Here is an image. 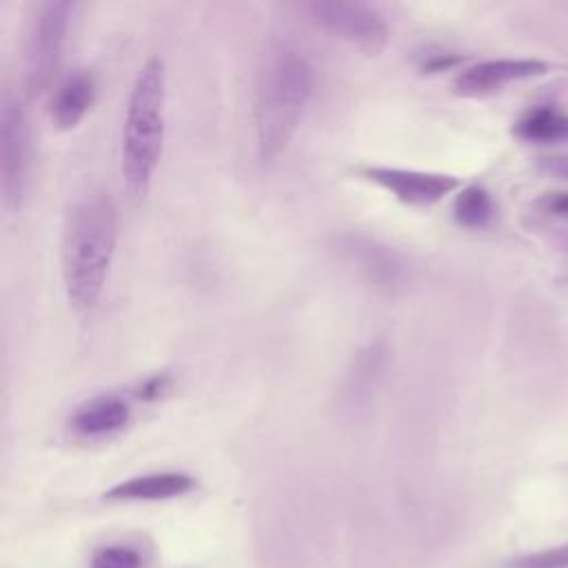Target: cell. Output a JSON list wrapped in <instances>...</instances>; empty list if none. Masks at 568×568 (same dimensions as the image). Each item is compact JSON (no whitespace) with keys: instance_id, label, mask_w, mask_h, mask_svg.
<instances>
[{"instance_id":"obj_8","label":"cell","mask_w":568,"mask_h":568,"mask_svg":"<svg viewBox=\"0 0 568 568\" xmlns=\"http://www.w3.org/2000/svg\"><path fill=\"white\" fill-rule=\"evenodd\" d=\"M548 73V62L535 58H495L470 64L455 78V91L462 95H488L504 87Z\"/></svg>"},{"instance_id":"obj_11","label":"cell","mask_w":568,"mask_h":568,"mask_svg":"<svg viewBox=\"0 0 568 568\" xmlns=\"http://www.w3.org/2000/svg\"><path fill=\"white\" fill-rule=\"evenodd\" d=\"M195 488V479L186 473H149L124 479L104 493L111 501H158L173 499Z\"/></svg>"},{"instance_id":"obj_1","label":"cell","mask_w":568,"mask_h":568,"mask_svg":"<svg viewBox=\"0 0 568 568\" xmlns=\"http://www.w3.org/2000/svg\"><path fill=\"white\" fill-rule=\"evenodd\" d=\"M120 235V215L109 193L78 200L62 233V282L69 304L89 313L106 284Z\"/></svg>"},{"instance_id":"obj_16","label":"cell","mask_w":568,"mask_h":568,"mask_svg":"<svg viewBox=\"0 0 568 568\" xmlns=\"http://www.w3.org/2000/svg\"><path fill=\"white\" fill-rule=\"evenodd\" d=\"M142 557L131 546H104L91 557V568H140Z\"/></svg>"},{"instance_id":"obj_15","label":"cell","mask_w":568,"mask_h":568,"mask_svg":"<svg viewBox=\"0 0 568 568\" xmlns=\"http://www.w3.org/2000/svg\"><path fill=\"white\" fill-rule=\"evenodd\" d=\"M510 568H568V544L513 557Z\"/></svg>"},{"instance_id":"obj_10","label":"cell","mask_w":568,"mask_h":568,"mask_svg":"<svg viewBox=\"0 0 568 568\" xmlns=\"http://www.w3.org/2000/svg\"><path fill=\"white\" fill-rule=\"evenodd\" d=\"M131 408L115 393L95 395L82 402L71 415V428L82 437H106L126 426Z\"/></svg>"},{"instance_id":"obj_3","label":"cell","mask_w":568,"mask_h":568,"mask_svg":"<svg viewBox=\"0 0 568 568\" xmlns=\"http://www.w3.org/2000/svg\"><path fill=\"white\" fill-rule=\"evenodd\" d=\"M166 129V73L160 58H149L138 71L126 98L120 171L131 197H144L162 158Z\"/></svg>"},{"instance_id":"obj_4","label":"cell","mask_w":568,"mask_h":568,"mask_svg":"<svg viewBox=\"0 0 568 568\" xmlns=\"http://www.w3.org/2000/svg\"><path fill=\"white\" fill-rule=\"evenodd\" d=\"M71 16V2L49 0L33 7L22 47V82L29 95H40L51 87L67 44Z\"/></svg>"},{"instance_id":"obj_7","label":"cell","mask_w":568,"mask_h":568,"mask_svg":"<svg viewBox=\"0 0 568 568\" xmlns=\"http://www.w3.org/2000/svg\"><path fill=\"white\" fill-rule=\"evenodd\" d=\"M357 173L364 180L388 191L395 200L408 206L437 204L448 193L459 189V178L448 173H433V171H417V169H402V166H379V164L357 166Z\"/></svg>"},{"instance_id":"obj_14","label":"cell","mask_w":568,"mask_h":568,"mask_svg":"<svg viewBox=\"0 0 568 568\" xmlns=\"http://www.w3.org/2000/svg\"><path fill=\"white\" fill-rule=\"evenodd\" d=\"M384 362V351L382 344H368L364 351L357 353V357L353 359V368L348 371L346 377V397L351 404L362 402L364 397H368V393L373 390V382L379 375Z\"/></svg>"},{"instance_id":"obj_6","label":"cell","mask_w":568,"mask_h":568,"mask_svg":"<svg viewBox=\"0 0 568 568\" xmlns=\"http://www.w3.org/2000/svg\"><path fill=\"white\" fill-rule=\"evenodd\" d=\"M2 144V206L13 213L22 206L31 169V126L22 102L13 95L2 98L0 113Z\"/></svg>"},{"instance_id":"obj_18","label":"cell","mask_w":568,"mask_h":568,"mask_svg":"<svg viewBox=\"0 0 568 568\" xmlns=\"http://www.w3.org/2000/svg\"><path fill=\"white\" fill-rule=\"evenodd\" d=\"M539 169L557 180L568 182V153H557V155H546L539 158Z\"/></svg>"},{"instance_id":"obj_13","label":"cell","mask_w":568,"mask_h":568,"mask_svg":"<svg viewBox=\"0 0 568 568\" xmlns=\"http://www.w3.org/2000/svg\"><path fill=\"white\" fill-rule=\"evenodd\" d=\"M455 220L466 229H484L495 217L493 195L481 184L464 186L453 202Z\"/></svg>"},{"instance_id":"obj_12","label":"cell","mask_w":568,"mask_h":568,"mask_svg":"<svg viewBox=\"0 0 568 568\" xmlns=\"http://www.w3.org/2000/svg\"><path fill=\"white\" fill-rule=\"evenodd\" d=\"M513 133L530 144L568 142V113L555 106H535L515 122Z\"/></svg>"},{"instance_id":"obj_9","label":"cell","mask_w":568,"mask_h":568,"mask_svg":"<svg viewBox=\"0 0 568 568\" xmlns=\"http://www.w3.org/2000/svg\"><path fill=\"white\" fill-rule=\"evenodd\" d=\"M95 100V80L89 71H73L60 80L49 100L51 122L60 131L75 129Z\"/></svg>"},{"instance_id":"obj_17","label":"cell","mask_w":568,"mask_h":568,"mask_svg":"<svg viewBox=\"0 0 568 568\" xmlns=\"http://www.w3.org/2000/svg\"><path fill=\"white\" fill-rule=\"evenodd\" d=\"M537 209H539L541 213H546V215L568 220V191L544 193V195L537 200Z\"/></svg>"},{"instance_id":"obj_2","label":"cell","mask_w":568,"mask_h":568,"mask_svg":"<svg viewBox=\"0 0 568 568\" xmlns=\"http://www.w3.org/2000/svg\"><path fill=\"white\" fill-rule=\"evenodd\" d=\"M313 84V67L302 53L280 49L264 60L253 100V129L260 160L273 162L286 151L304 118Z\"/></svg>"},{"instance_id":"obj_5","label":"cell","mask_w":568,"mask_h":568,"mask_svg":"<svg viewBox=\"0 0 568 568\" xmlns=\"http://www.w3.org/2000/svg\"><path fill=\"white\" fill-rule=\"evenodd\" d=\"M306 13L317 29L368 55H377L388 42V27L384 18L368 4L342 0L311 2L306 4Z\"/></svg>"}]
</instances>
